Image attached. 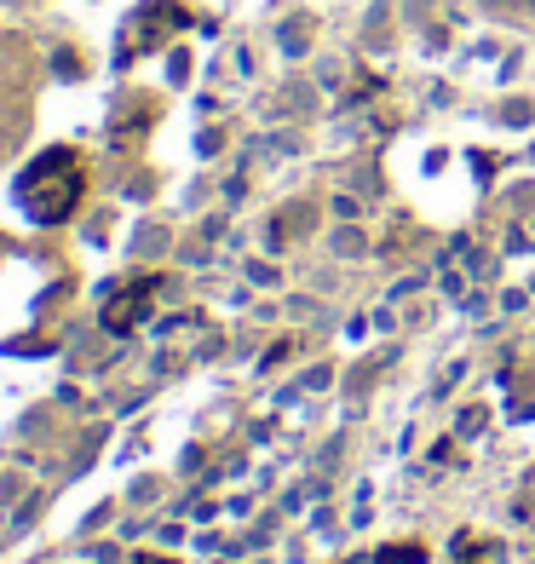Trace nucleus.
<instances>
[{
  "mask_svg": "<svg viewBox=\"0 0 535 564\" xmlns=\"http://www.w3.org/2000/svg\"><path fill=\"white\" fill-rule=\"evenodd\" d=\"M340 254H363V236H357V231H340Z\"/></svg>",
  "mask_w": 535,
  "mask_h": 564,
  "instance_id": "nucleus-1",
  "label": "nucleus"
}]
</instances>
